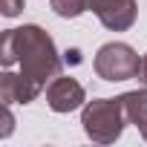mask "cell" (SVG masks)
Instances as JSON below:
<instances>
[{"instance_id":"1","label":"cell","mask_w":147,"mask_h":147,"mask_svg":"<svg viewBox=\"0 0 147 147\" xmlns=\"http://www.w3.org/2000/svg\"><path fill=\"white\" fill-rule=\"evenodd\" d=\"M0 63L6 69L9 66H20V75L46 87V81L61 75V55L55 49V40L46 29L26 23L20 29H6L3 40H0Z\"/></svg>"},{"instance_id":"2","label":"cell","mask_w":147,"mask_h":147,"mask_svg":"<svg viewBox=\"0 0 147 147\" xmlns=\"http://www.w3.org/2000/svg\"><path fill=\"white\" fill-rule=\"evenodd\" d=\"M81 124H84V133L98 141V144H113L121 138L124 133V124L127 121V113H124V104H121V95L118 98H92L81 107Z\"/></svg>"},{"instance_id":"3","label":"cell","mask_w":147,"mask_h":147,"mask_svg":"<svg viewBox=\"0 0 147 147\" xmlns=\"http://www.w3.org/2000/svg\"><path fill=\"white\" fill-rule=\"evenodd\" d=\"M92 66H95V75L104 78V81H130V78H138L141 58L130 43L113 40V43H104L95 52Z\"/></svg>"},{"instance_id":"4","label":"cell","mask_w":147,"mask_h":147,"mask_svg":"<svg viewBox=\"0 0 147 147\" xmlns=\"http://www.w3.org/2000/svg\"><path fill=\"white\" fill-rule=\"evenodd\" d=\"M90 12L110 32H127L138 18L136 0H90Z\"/></svg>"},{"instance_id":"5","label":"cell","mask_w":147,"mask_h":147,"mask_svg":"<svg viewBox=\"0 0 147 147\" xmlns=\"http://www.w3.org/2000/svg\"><path fill=\"white\" fill-rule=\"evenodd\" d=\"M46 104H49L52 113H72V110L87 104V92H84V87L75 78L58 75L46 87Z\"/></svg>"},{"instance_id":"6","label":"cell","mask_w":147,"mask_h":147,"mask_svg":"<svg viewBox=\"0 0 147 147\" xmlns=\"http://www.w3.org/2000/svg\"><path fill=\"white\" fill-rule=\"evenodd\" d=\"M40 92H43V87L29 81V78H23L20 72L6 69L3 75H0V101L9 104V107L12 104H32Z\"/></svg>"},{"instance_id":"7","label":"cell","mask_w":147,"mask_h":147,"mask_svg":"<svg viewBox=\"0 0 147 147\" xmlns=\"http://www.w3.org/2000/svg\"><path fill=\"white\" fill-rule=\"evenodd\" d=\"M121 104H124V113H127V121L138 127V133L144 136L147 141V87L144 90H133V92H124L121 95Z\"/></svg>"},{"instance_id":"8","label":"cell","mask_w":147,"mask_h":147,"mask_svg":"<svg viewBox=\"0 0 147 147\" xmlns=\"http://www.w3.org/2000/svg\"><path fill=\"white\" fill-rule=\"evenodd\" d=\"M49 9L58 18H78L90 12V0H49Z\"/></svg>"},{"instance_id":"9","label":"cell","mask_w":147,"mask_h":147,"mask_svg":"<svg viewBox=\"0 0 147 147\" xmlns=\"http://www.w3.org/2000/svg\"><path fill=\"white\" fill-rule=\"evenodd\" d=\"M26 6V0H0V12H3V18H18Z\"/></svg>"},{"instance_id":"10","label":"cell","mask_w":147,"mask_h":147,"mask_svg":"<svg viewBox=\"0 0 147 147\" xmlns=\"http://www.w3.org/2000/svg\"><path fill=\"white\" fill-rule=\"evenodd\" d=\"M12 130H15V115H12L9 104H3V127H0V136L9 138V136H12Z\"/></svg>"},{"instance_id":"11","label":"cell","mask_w":147,"mask_h":147,"mask_svg":"<svg viewBox=\"0 0 147 147\" xmlns=\"http://www.w3.org/2000/svg\"><path fill=\"white\" fill-rule=\"evenodd\" d=\"M138 81H141V84L147 87V55L141 58V72H138Z\"/></svg>"}]
</instances>
